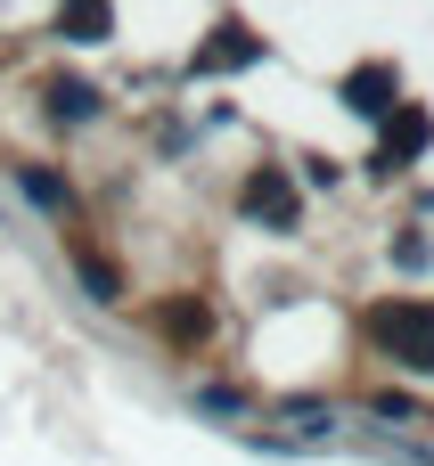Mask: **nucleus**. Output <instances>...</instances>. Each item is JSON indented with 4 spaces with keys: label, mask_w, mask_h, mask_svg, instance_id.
<instances>
[{
    "label": "nucleus",
    "mask_w": 434,
    "mask_h": 466,
    "mask_svg": "<svg viewBox=\"0 0 434 466\" xmlns=\"http://www.w3.org/2000/svg\"><path fill=\"white\" fill-rule=\"evenodd\" d=\"M394 352H410V369H434V311H418V303H394V311H377L369 319Z\"/></svg>",
    "instance_id": "obj_1"
},
{
    "label": "nucleus",
    "mask_w": 434,
    "mask_h": 466,
    "mask_svg": "<svg viewBox=\"0 0 434 466\" xmlns=\"http://www.w3.org/2000/svg\"><path fill=\"white\" fill-rule=\"evenodd\" d=\"M98 25H107L98 0H66V33H74V41H98Z\"/></svg>",
    "instance_id": "obj_2"
},
{
    "label": "nucleus",
    "mask_w": 434,
    "mask_h": 466,
    "mask_svg": "<svg viewBox=\"0 0 434 466\" xmlns=\"http://www.w3.org/2000/svg\"><path fill=\"white\" fill-rule=\"evenodd\" d=\"M353 106H361V115H377V106H394V98H386V74H353Z\"/></svg>",
    "instance_id": "obj_3"
},
{
    "label": "nucleus",
    "mask_w": 434,
    "mask_h": 466,
    "mask_svg": "<svg viewBox=\"0 0 434 466\" xmlns=\"http://www.w3.org/2000/svg\"><path fill=\"white\" fill-rule=\"evenodd\" d=\"M25 197H33V205H66V180H49V172H25Z\"/></svg>",
    "instance_id": "obj_4"
}]
</instances>
